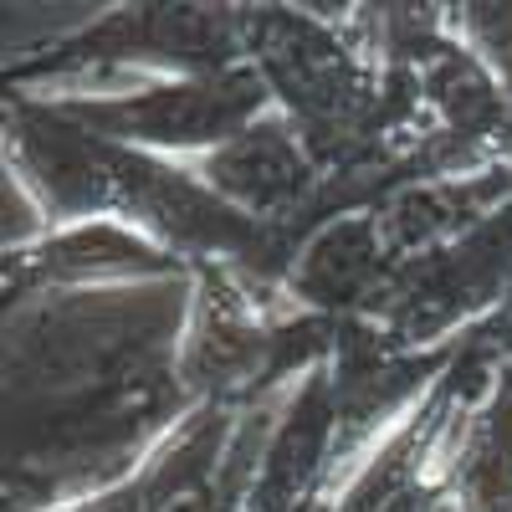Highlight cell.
<instances>
[{
	"instance_id": "6da1fadb",
	"label": "cell",
	"mask_w": 512,
	"mask_h": 512,
	"mask_svg": "<svg viewBox=\"0 0 512 512\" xmlns=\"http://www.w3.org/2000/svg\"><path fill=\"white\" fill-rule=\"evenodd\" d=\"M190 282L6 308V512H52L144 472L195 410L180 369Z\"/></svg>"
},
{
	"instance_id": "7a4b0ae2",
	"label": "cell",
	"mask_w": 512,
	"mask_h": 512,
	"mask_svg": "<svg viewBox=\"0 0 512 512\" xmlns=\"http://www.w3.org/2000/svg\"><path fill=\"white\" fill-rule=\"evenodd\" d=\"M6 175L41 226L118 221L159 241L190 272L231 267L282 282L287 246L226 205L195 175V164L108 144L36 93H6Z\"/></svg>"
},
{
	"instance_id": "3957f363",
	"label": "cell",
	"mask_w": 512,
	"mask_h": 512,
	"mask_svg": "<svg viewBox=\"0 0 512 512\" xmlns=\"http://www.w3.org/2000/svg\"><path fill=\"white\" fill-rule=\"evenodd\" d=\"M246 62L241 6H108L57 41L6 62V93L72 98L113 88V77H205Z\"/></svg>"
},
{
	"instance_id": "277c9868",
	"label": "cell",
	"mask_w": 512,
	"mask_h": 512,
	"mask_svg": "<svg viewBox=\"0 0 512 512\" xmlns=\"http://www.w3.org/2000/svg\"><path fill=\"white\" fill-rule=\"evenodd\" d=\"M47 103L108 144L159 154L175 164L210 159L272 113V93L251 62L205 72V77L128 82V88L72 93V98H47Z\"/></svg>"
},
{
	"instance_id": "5b68a950",
	"label": "cell",
	"mask_w": 512,
	"mask_h": 512,
	"mask_svg": "<svg viewBox=\"0 0 512 512\" xmlns=\"http://www.w3.org/2000/svg\"><path fill=\"white\" fill-rule=\"evenodd\" d=\"M6 308H26L36 297L128 287V282H195V272L169 256L159 241L118 221L36 226V236L6 241Z\"/></svg>"
}]
</instances>
